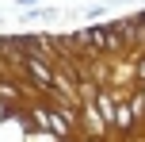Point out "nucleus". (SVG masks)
<instances>
[{
  "label": "nucleus",
  "mask_w": 145,
  "mask_h": 142,
  "mask_svg": "<svg viewBox=\"0 0 145 142\" xmlns=\"http://www.w3.org/2000/svg\"><path fill=\"white\" fill-rule=\"evenodd\" d=\"M27 69H31V73H35V77H38V81H42V85H54V77H50V69H46L42 61H35V58H31V61H27Z\"/></svg>",
  "instance_id": "1"
}]
</instances>
